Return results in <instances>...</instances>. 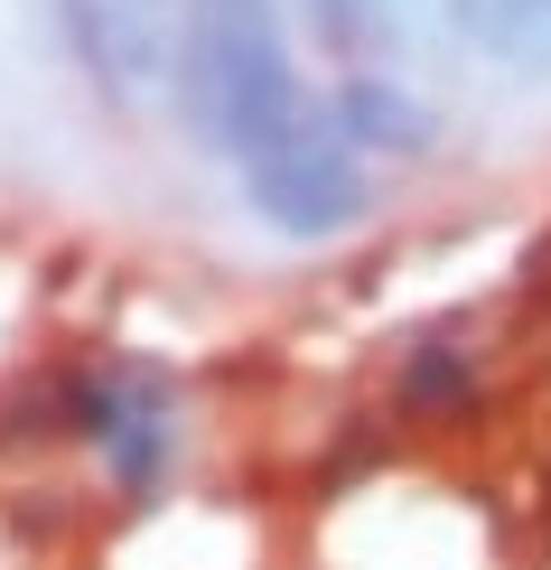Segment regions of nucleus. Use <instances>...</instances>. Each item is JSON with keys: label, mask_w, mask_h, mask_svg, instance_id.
<instances>
[{"label": "nucleus", "mask_w": 551, "mask_h": 570, "mask_svg": "<svg viewBox=\"0 0 551 570\" xmlns=\"http://www.w3.org/2000/svg\"><path fill=\"white\" fill-rule=\"evenodd\" d=\"M402 402L430 412V421H459L476 402V365L459 346H412V355H402Z\"/></svg>", "instance_id": "423d86ee"}, {"label": "nucleus", "mask_w": 551, "mask_h": 570, "mask_svg": "<svg viewBox=\"0 0 551 570\" xmlns=\"http://www.w3.org/2000/svg\"><path fill=\"white\" fill-rule=\"evenodd\" d=\"M244 206L272 234L291 244H318V234H346L355 216L374 206V178H365V150L337 131L327 104H299L262 150L244 159Z\"/></svg>", "instance_id": "f03ea898"}, {"label": "nucleus", "mask_w": 551, "mask_h": 570, "mask_svg": "<svg viewBox=\"0 0 551 570\" xmlns=\"http://www.w3.org/2000/svg\"><path fill=\"white\" fill-rule=\"evenodd\" d=\"M178 122L206 159H244L272 140L291 112L308 104L299 66H291V29H281V0H187L178 10Z\"/></svg>", "instance_id": "f257e3e1"}, {"label": "nucleus", "mask_w": 551, "mask_h": 570, "mask_svg": "<svg viewBox=\"0 0 551 570\" xmlns=\"http://www.w3.org/2000/svg\"><path fill=\"white\" fill-rule=\"evenodd\" d=\"M327 112H337V131L365 159H421V150H440V112H430L412 85L374 76V66H346V76L327 85Z\"/></svg>", "instance_id": "20e7f679"}, {"label": "nucleus", "mask_w": 551, "mask_h": 570, "mask_svg": "<svg viewBox=\"0 0 551 570\" xmlns=\"http://www.w3.org/2000/svg\"><path fill=\"white\" fill-rule=\"evenodd\" d=\"M308 10V29H318L337 57H365V47L393 29V0H299Z\"/></svg>", "instance_id": "0eeeda50"}, {"label": "nucleus", "mask_w": 551, "mask_h": 570, "mask_svg": "<svg viewBox=\"0 0 551 570\" xmlns=\"http://www.w3.org/2000/svg\"><path fill=\"white\" fill-rule=\"evenodd\" d=\"M66 412H76V431L104 449V468L131 495H150L159 478H169V459H178V393H169V374H150V365H85L76 384H66Z\"/></svg>", "instance_id": "7ed1b4c3"}, {"label": "nucleus", "mask_w": 551, "mask_h": 570, "mask_svg": "<svg viewBox=\"0 0 551 570\" xmlns=\"http://www.w3.org/2000/svg\"><path fill=\"white\" fill-rule=\"evenodd\" d=\"M449 29H459L476 57L551 85V0H449Z\"/></svg>", "instance_id": "39448f33"}]
</instances>
